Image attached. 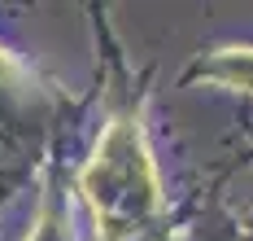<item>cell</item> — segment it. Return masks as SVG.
Returning <instances> with one entry per match:
<instances>
[{
	"label": "cell",
	"mask_w": 253,
	"mask_h": 241,
	"mask_svg": "<svg viewBox=\"0 0 253 241\" xmlns=\"http://www.w3.org/2000/svg\"><path fill=\"white\" fill-rule=\"evenodd\" d=\"M83 197L96 215V228L105 241H123L135 228H144L157 206V171H153L149 145L135 123H114L96 145V158L83 171Z\"/></svg>",
	"instance_id": "6da1fadb"
}]
</instances>
